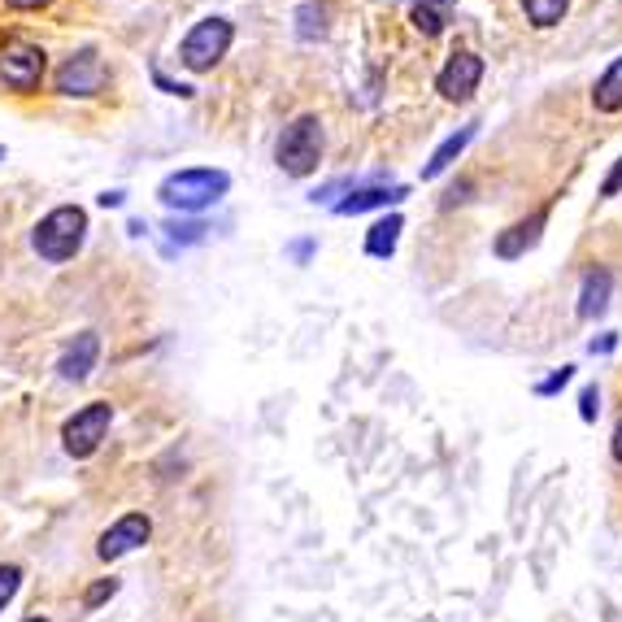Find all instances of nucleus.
I'll return each instance as SVG.
<instances>
[{
	"label": "nucleus",
	"mask_w": 622,
	"mask_h": 622,
	"mask_svg": "<svg viewBox=\"0 0 622 622\" xmlns=\"http://www.w3.org/2000/svg\"><path fill=\"white\" fill-rule=\"evenodd\" d=\"M475 135H479V122H466L462 131H453V135H448V140H444V144L431 153V162L422 166V179H435V175H444V170H448V166H453V162L466 153V144H470Z\"/></svg>",
	"instance_id": "obj_13"
},
{
	"label": "nucleus",
	"mask_w": 622,
	"mask_h": 622,
	"mask_svg": "<svg viewBox=\"0 0 622 622\" xmlns=\"http://www.w3.org/2000/svg\"><path fill=\"white\" fill-rule=\"evenodd\" d=\"M113 593H118V579H113V575H109V579H96V584L83 593V610H100Z\"/></svg>",
	"instance_id": "obj_21"
},
{
	"label": "nucleus",
	"mask_w": 622,
	"mask_h": 622,
	"mask_svg": "<svg viewBox=\"0 0 622 622\" xmlns=\"http://www.w3.org/2000/svg\"><path fill=\"white\" fill-rule=\"evenodd\" d=\"M610 292H614V275L610 271H588L584 292H579V318H601L610 310Z\"/></svg>",
	"instance_id": "obj_14"
},
{
	"label": "nucleus",
	"mask_w": 622,
	"mask_h": 622,
	"mask_svg": "<svg viewBox=\"0 0 622 622\" xmlns=\"http://www.w3.org/2000/svg\"><path fill=\"white\" fill-rule=\"evenodd\" d=\"M409 196V188H357V192H348L344 201H335V214L339 218H348V214H366V210H387V205H400Z\"/></svg>",
	"instance_id": "obj_12"
},
{
	"label": "nucleus",
	"mask_w": 622,
	"mask_h": 622,
	"mask_svg": "<svg viewBox=\"0 0 622 622\" xmlns=\"http://www.w3.org/2000/svg\"><path fill=\"white\" fill-rule=\"evenodd\" d=\"M96 361H100V335H96V331H79V335L65 344V352H61V361H57V374H61L65 383H83V379L96 370Z\"/></svg>",
	"instance_id": "obj_10"
},
{
	"label": "nucleus",
	"mask_w": 622,
	"mask_h": 622,
	"mask_svg": "<svg viewBox=\"0 0 622 622\" xmlns=\"http://www.w3.org/2000/svg\"><path fill=\"white\" fill-rule=\"evenodd\" d=\"M597 414H601V392H597V383H593V387L579 392V418H584V422H597Z\"/></svg>",
	"instance_id": "obj_24"
},
{
	"label": "nucleus",
	"mask_w": 622,
	"mask_h": 622,
	"mask_svg": "<svg viewBox=\"0 0 622 622\" xmlns=\"http://www.w3.org/2000/svg\"><path fill=\"white\" fill-rule=\"evenodd\" d=\"M9 9H44V4H52V0H4Z\"/></svg>",
	"instance_id": "obj_29"
},
{
	"label": "nucleus",
	"mask_w": 622,
	"mask_h": 622,
	"mask_svg": "<svg viewBox=\"0 0 622 622\" xmlns=\"http://www.w3.org/2000/svg\"><path fill=\"white\" fill-rule=\"evenodd\" d=\"M44 65H48V57H44L39 44H31V39H4V44H0V79H4V87H13L17 96H26V92L39 87Z\"/></svg>",
	"instance_id": "obj_6"
},
{
	"label": "nucleus",
	"mask_w": 622,
	"mask_h": 622,
	"mask_svg": "<svg viewBox=\"0 0 622 622\" xmlns=\"http://www.w3.org/2000/svg\"><path fill=\"white\" fill-rule=\"evenodd\" d=\"M17 588H22V566H17V562H4V566H0V614H4V606L17 597Z\"/></svg>",
	"instance_id": "obj_20"
},
{
	"label": "nucleus",
	"mask_w": 622,
	"mask_h": 622,
	"mask_svg": "<svg viewBox=\"0 0 622 622\" xmlns=\"http://www.w3.org/2000/svg\"><path fill=\"white\" fill-rule=\"evenodd\" d=\"M87 240V214L79 205H61L52 214H44L31 231V249L44 262H70Z\"/></svg>",
	"instance_id": "obj_2"
},
{
	"label": "nucleus",
	"mask_w": 622,
	"mask_h": 622,
	"mask_svg": "<svg viewBox=\"0 0 622 622\" xmlns=\"http://www.w3.org/2000/svg\"><path fill=\"white\" fill-rule=\"evenodd\" d=\"M322 17H326V9H322V4H306V9L297 13V22H301L297 31H301L306 39H313V35H322V31H326V22H322Z\"/></svg>",
	"instance_id": "obj_22"
},
{
	"label": "nucleus",
	"mask_w": 622,
	"mask_h": 622,
	"mask_svg": "<svg viewBox=\"0 0 622 622\" xmlns=\"http://www.w3.org/2000/svg\"><path fill=\"white\" fill-rule=\"evenodd\" d=\"M109 427H113V405H109V400H92V405L74 409V414L65 418V427H61V448H65V457L87 462V457L105 444Z\"/></svg>",
	"instance_id": "obj_4"
},
{
	"label": "nucleus",
	"mask_w": 622,
	"mask_h": 622,
	"mask_svg": "<svg viewBox=\"0 0 622 622\" xmlns=\"http://www.w3.org/2000/svg\"><path fill=\"white\" fill-rule=\"evenodd\" d=\"M479 79H483V57H479V52H453V57L444 61L435 87H440L444 100H470L475 87H479Z\"/></svg>",
	"instance_id": "obj_9"
},
{
	"label": "nucleus",
	"mask_w": 622,
	"mask_h": 622,
	"mask_svg": "<svg viewBox=\"0 0 622 622\" xmlns=\"http://www.w3.org/2000/svg\"><path fill=\"white\" fill-rule=\"evenodd\" d=\"M148 536H153L148 514H122L109 531H100V540H96V558H100V562H118V558H127V553L144 549V545H148Z\"/></svg>",
	"instance_id": "obj_8"
},
{
	"label": "nucleus",
	"mask_w": 622,
	"mask_h": 622,
	"mask_svg": "<svg viewBox=\"0 0 622 622\" xmlns=\"http://www.w3.org/2000/svg\"><path fill=\"white\" fill-rule=\"evenodd\" d=\"M545 223H549V210H536L531 218H523V223H514L510 231H501V236H497V258L514 262V258H523L527 249H536V244H540Z\"/></svg>",
	"instance_id": "obj_11"
},
{
	"label": "nucleus",
	"mask_w": 622,
	"mask_h": 622,
	"mask_svg": "<svg viewBox=\"0 0 622 622\" xmlns=\"http://www.w3.org/2000/svg\"><path fill=\"white\" fill-rule=\"evenodd\" d=\"M622 192V157L614 162V170H610V179L601 183V196H619Z\"/></svg>",
	"instance_id": "obj_25"
},
{
	"label": "nucleus",
	"mask_w": 622,
	"mask_h": 622,
	"mask_svg": "<svg viewBox=\"0 0 622 622\" xmlns=\"http://www.w3.org/2000/svg\"><path fill=\"white\" fill-rule=\"evenodd\" d=\"M26 622H48V619H39V614H35V619H26Z\"/></svg>",
	"instance_id": "obj_31"
},
{
	"label": "nucleus",
	"mask_w": 622,
	"mask_h": 622,
	"mask_svg": "<svg viewBox=\"0 0 622 622\" xmlns=\"http://www.w3.org/2000/svg\"><path fill=\"white\" fill-rule=\"evenodd\" d=\"M231 39H236V31H231L227 17H205V22H196V26L183 35L179 61H183L192 74H205V70H214V65L227 57Z\"/></svg>",
	"instance_id": "obj_5"
},
{
	"label": "nucleus",
	"mask_w": 622,
	"mask_h": 622,
	"mask_svg": "<svg viewBox=\"0 0 622 622\" xmlns=\"http://www.w3.org/2000/svg\"><path fill=\"white\" fill-rule=\"evenodd\" d=\"M105 87V61L96 48H79L61 70H57V92L61 96H96Z\"/></svg>",
	"instance_id": "obj_7"
},
{
	"label": "nucleus",
	"mask_w": 622,
	"mask_h": 622,
	"mask_svg": "<svg viewBox=\"0 0 622 622\" xmlns=\"http://www.w3.org/2000/svg\"><path fill=\"white\" fill-rule=\"evenodd\" d=\"M100 205H105V210H118V205H122V192H105Z\"/></svg>",
	"instance_id": "obj_30"
},
{
	"label": "nucleus",
	"mask_w": 622,
	"mask_h": 622,
	"mask_svg": "<svg viewBox=\"0 0 622 622\" xmlns=\"http://www.w3.org/2000/svg\"><path fill=\"white\" fill-rule=\"evenodd\" d=\"M0 162H4V148H0Z\"/></svg>",
	"instance_id": "obj_32"
},
{
	"label": "nucleus",
	"mask_w": 622,
	"mask_h": 622,
	"mask_svg": "<svg viewBox=\"0 0 622 622\" xmlns=\"http://www.w3.org/2000/svg\"><path fill=\"white\" fill-rule=\"evenodd\" d=\"M571 379H575V366H562V370H553L549 379H540V383H536V396H558Z\"/></svg>",
	"instance_id": "obj_23"
},
{
	"label": "nucleus",
	"mask_w": 622,
	"mask_h": 622,
	"mask_svg": "<svg viewBox=\"0 0 622 622\" xmlns=\"http://www.w3.org/2000/svg\"><path fill=\"white\" fill-rule=\"evenodd\" d=\"M227 188H231V175H227V170L196 166V170H175V175H166L162 188H157V196H162V205H170V210H179V214H201V210H210L214 201H223Z\"/></svg>",
	"instance_id": "obj_1"
},
{
	"label": "nucleus",
	"mask_w": 622,
	"mask_h": 622,
	"mask_svg": "<svg viewBox=\"0 0 622 622\" xmlns=\"http://www.w3.org/2000/svg\"><path fill=\"white\" fill-rule=\"evenodd\" d=\"M275 162L292 179H306L322 166V122L313 113H301L297 122L284 127V135L275 144Z\"/></svg>",
	"instance_id": "obj_3"
},
{
	"label": "nucleus",
	"mask_w": 622,
	"mask_h": 622,
	"mask_svg": "<svg viewBox=\"0 0 622 622\" xmlns=\"http://www.w3.org/2000/svg\"><path fill=\"white\" fill-rule=\"evenodd\" d=\"M400 231H405V223H400V214H387V218H379L374 227H370V236H366V253L370 258H392L396 253V240H400Z\"/></svg>",
	"instance_id": "obj_16"
},
{
	"label": "nucleus",
	"mask_w": 622,
	"mask_h": 622,
	"mask_svg": "<svg viewBox=\"0 0 622 622\" xmlns=\"http://www.w3.org/2000/svg\"><path fill=\"white\" fill-rule=\"evenodd\" d=\"M593 105L601 109V113H619L622 109V57L597 79V87H593Z\"/></svg>",
	"instance_id": "obj_17"
},
{
	"label": "nucleus",
	"mask_w": 622,
	"mask_h": 622,
	"mask_svg": "<svg viewBox=\"0 0 622 622\" xmlns=\"http://www.w3.org/2000/svg\"><path fill=\"white\" fill-rule=\"evenodd\" d=\"M588 348H593V352H614V348H619V335H601V339H593Z\"/></svg>",
	"instance_id": "obj_27"
},
{
	"label": "nucleus",
	"mask_w": 622,
	"mask_h": 622,
	"mask_svg": "<svg viewBox=\"0 0 622 622\" xmlns=\"http://www.w3.org/2000/svg\"><path fill=\"white\" fill-rule=\"evenodd\" d=\"M166 236H170V244L188 249V244H201V240L210 236V227H205V223H188V218H170V223H166Z\"/></svg>",
	"instance_id": "obj_19"
},
{
	"label": "nucleus",
	"mask_w": 622,
	"mask_h": 622,
	"mask_svg": "<svg viewBox=\"0 0 622 622\" xmlns=\"http://www.w3.org/2000/svg\"><path fill=\"white\" fill-rule=\"evenodd\" d=\"M610 453H614V462L622 466V418H619V427H614V440H610Z\"/></svg>",
	"instance_id": "obj_28"
},
{
	"label": "nucleus",
	"mask_w": 622,
	"mask_h": 622,
	"mask_svg": "<svg viewBox=\"0 0 622 622\" xmlns=\"http://www.w3.org/2000/svg\"><path fill=\"white\" fill-rule=\"evenodd\" d=\"M453 9H457V0H414V26L422 31V35H440L448 22H453Z\"/></svg>",
	"instance_id": "obj_15"
},
{
	"label": "nucleus",
	"mask_w": 622,
	"mask_h": 622,
	"mask_svg": "<svg viewBox=\"0 0 622 622\" xmlns=\"http://www.w3.org/2000/svg\"><path fill=\"white\" fill-rule=\"evenodd\" d=\"M566 9H571V0H523L527 22H536V26H558L566 17Z\"/></svg>",
	"instance_id": "obj_18"
},
{
	"label": "nucleus",
	"mask_w": 622,
	"mask_h": 622,
	"mask_svg": "<svg viewBox=\"0 0 622 622\" xmlns=\"http://www.w3.org/2000/svg\"><path fill=\"white\" fill-rule=\"evenodd\" d=\"M288 253L297 258V266H306V262H310V258H313V240H297V244H292Z\"/></svg>",
	"instance_id": "obj_26"
}]
</instances>
